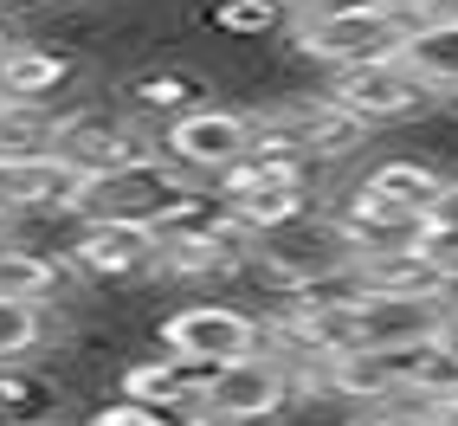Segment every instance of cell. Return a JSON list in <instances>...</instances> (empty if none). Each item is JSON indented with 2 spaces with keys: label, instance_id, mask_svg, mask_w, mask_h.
<instances>
[{
  "label": "cell",
  "instance_id": "1",
  "mask_svg": "<svg viewBox=\"0 0 458 426\" xmlns=\"http://www.w3.org/2000/svg\"><path fill=\"white\" fill-rule=\"evenodd\" d=\"M194 194V181L181 175L174 162H162V149L148 162H130V168H116V175H98V181H84L78 200H72V220L78 226H148L156 233L168 213Z\"/></svg>",
  "mask_w": 458,
  "mask_h": 426
},
{
  "label": "cell",
  "instance_id": "3",
  "mask_svg": "<svg viewBox=\"0 0 458 426\" xmlns=\"http://www.w3.org/2000/svg\"><path fill=\"white\" fill-rule=\"evenodd\" d=\"M252 130H259L265 149H291V156L317 162V168L343 162L369 142V130H361L349 110H335L323 90H310V98H278L271 110H252Z\"/></svg>",
  "mask_w": 458,
  "mask_h": 426
},
{
  "label": "cell",
  "instance_id": "31",
  "mask_svg": "<svg viewBox=\"0 0 458 426\" xmlns=\"http://www.w3.org/2000/svg\"><path fill=\"white\" fill-rule=\"evenodd\" d=\"M0 104H7V98H0Z\"/></svg>",
  "mask_w": 458,
  "mask_h": 426
},
{
  "label": "cell",
  "instance_id": "4",
  "mask_svg": "<svg viewBox=\"0 0 458 426\" xmlns=\"http://www.w3.org/2000/svg\"><path fill=\"white\" fill-rule=\"evenodd\" d=\"M252 142H259V130H252L246 110H233V104H200V110L174 116V124L162 130V162H174L188 181H200V175L220 181L226 168H239V162L252 156Z\"/></svg>",
  "mask_w": 458,
  "mask_h": 426
},
{
  "label": "cell",
  "instance_id": "19",
  "mask_svg": "<svg viewBox=\"0 0 458 426\" xmlns=\"http://www.w3.org/2000/svg\"><path fill=\"white\" fill-rule=\"evenodd\" d=\"M213 33H220V39L291 33V7H284V0H220V7H213Z\"/></svg>",
  "mask_w": 458,
  "mask_h": 426
},
{
  "label": "cell",
  "instance_id": "15",
  "mask_svg": "<svg viewBox=\"0 0 458 426\" xmlns=\"http://www.w3.org/2000/svg\"><path fill=\"white\" fill-rule=\"evenodd\" d=\"M401 65L433 90V98H458V26L420 20L413 39H407V52H401Z\"/></svg>",
  "mask_w": 458,
  "mask_h": 426
},
{
  "label": "cell",
  "instance_id": "12",
  "mask_svg": "<svg viewBox=\"0 0 458 426\" xmlns=\"http://www.w3.org/2000/svg\"><path fill=\"white\" fill-rule=\"evenodd\" d=\"M220 369H200V362H181V355H156V362H136L123 369V401H148V407H200L207 388Z\"/></svg>",
  "mask_w": 458,
  "mask_h": 426
},
{
  "label": "cell",
  "instance_id": "14",
  "mask_svg": "<svg viewBox=\"0 0 458 426\" xmlns=\"http://www.w3.org/2000/svg\"><path fill=\"white\" fill-rule=\"evenodd\" d=\"M72 78H78V65L65 52H46V46H13L7 58H0V98H7V104L46 110Z\"/></svg>",
  "mask_w": 458,
  "mask_h": 426
},
{
  "label": "cell",
  "instance_id": "28",
  "mask_svg": "<svg viewBox=\"0 0 458 426\" xmlns=\"http://www.w3.org/2000/svg\"><path fill=\"white\" fill-rule=\"evenodd\" d=\"M426 20H445V26H458V0H439V7L426 13Z\"/></svg>",
  "mask_w": 458,
  "mask_h": 426
},
{
  "label": "cell",
  "instance_id": "18",
  "mask_svg": "<svg viewBox=\"0 0 458 426\" xmlns=\"http://www.w3.org/2000/svg\"><path fill=\"white\" fill-rule=\"evenodd\" d=\"M58 156V116L33 104H0V162Z\"/></svg>",
  "mask_w": 458,
  "mask_h": 426
},
{
  "label": "cell",
  "instance_id": "16",
  "mask_svg": "<svg viewBox=\"0 0 458 426\" xmlns=\"http://www.w3.org/2000/svg\"><path fill=\"white\" fill-rule=\"evenodd\" d=\"M207 104V78H194V72H181V65H156V72H136L130 78V110L136 116H188V110H200Z\"/></svg>",
  "mask_w": 458,
  "mask_h": 426
},
{
  "label": "cell",
  "instance_id": "21",
  "mask_svg": "<svg viewBox=\"0 0 458 426\" xmlns=\"http://www.w3.org/2000/svg\"><path fill=\"white\" fill-rule=\"evenodd\" d=\"M46 407V388L26 375H0V426H33V413Z\"/></svg>",
  "mask_w": 458,
  "mask_h": 426
},
{
  "label": "cell",
  "instance_id": "27",
  "mask_svg": "<svg viewBox=\"0 0 458 426\" xmlns=\"http://www.w3.org/2000/svg\"><path fill=\"white\" fill-rule=\"evenodd\" d=\"M426 426H458V401H445V407H426Z\"/></svg>",
  "mask_w": 458,
  "mask_h": 426
},
{
  "label": "cell",
  "instance_id": "10",
  "mask_svg": "<svg viewBox=\"0 0 458 426\" xmlns=\"http://www.w3.org/2000/svg\"><path fill=\"white\" fill-rule=\"evenodd\" d=\"M72 265L90 271V278H110V285H130V278H148L162 265V239L148 226H78L72 239Z\"/></svg>",
  "mask_w": 458,
  "mask_h": 426
},
{
  "label": "cell",
  "instance_id": "6",
  "mask_svg": "<svg viewBox=\"0 0 458 426\" xmlns=\"http://www.w3.org/2000/svg\"><path fill=\"white\" fill-rule=\"evenodd\" d=\"M162 343L181 362H200V369H233V362L259 355L265 323L259 311H239V303H188L162 323Z\"/></svg>",
  "mask_w": 458,
  "mask_h": 426
},
{
  "label": "cell",
  "instance_id": "30",
  "mask_svg": "<svg viewBox=\"0 0 458 426\" xmlns=\"http://www.w3.org/2000/svg\"><path fill=\"white\" fill-rule=\"evenodd\" d=\"M46 7H58V0H46Z\"/></svg>",
  "mask_w": 458,
  "mask_h": 426
},
{
  "label": "cell",
  "instance_id": "25",
  "mask_svg": "<svg viewBox=\"0 0 458 426\" xmlns=\"http://www.w3.org/2000/svg\"><path fill=\"white\" fill-rule=\"evenodd\" d=\"M426 226H458V175L445 181V194H439V207H433V220Z\"/></svg>",
  "mask_w": 458,
  "mask_h": 426
},
{
  "label": "cell",
  "instance_id": "7",
  "mask_svg": "<svg viewBox=\"0 0 458 426\" xmlns=\"http://www.w3.org/2000/svg\"><path fill=\"white\" fill-rule=\"evenodd\" d=\"M291 401H297L291 369L259 349V355H246V362H233V369L213 375L200 407H207L213 426H271L278 413H291Z\"/></svg>",
  "mask_w": 458,
  "mask_h": 426
},
{
  "label": "cell",
  "instance_id": "23",
  "mask_svg": "<svg viewBox=\"0 0 458 426\" xmlns=\"http://www.w3.org/2000/svg\"><path fill=\"white\" fill-rule=\"evenodd\" d=\"M355 426H426V407H375L355 413Z\"/></svg>",
  "mask_w": 458,
  "mask_h": 426
},
{
  "label": "cell",
  "instance_id": "17",
  "mask_svg": "<svg viewBox=\"0 0 458 426\" xmlns=\"http://www.w3.org/2000/svg\"><path fill=\"white\" fill-rule=\"evenodd\" d=\"M65 291V265L52 252H33V246H13V239H0V297H20V303H46Z\"/></svg>",
  "mask_w": 458,
  "mask_h": 426
},
{
  "label": "cell",
  "instance_id": "5",
  "mask_svg": "<svg viewBox=\"0 0 458 426\" xmlns=\"http://www.w3.org/2000/svg\"><path fill=\"white\" fill-rule=\"evenodd\" d=\"M323 98L335 110H349L361 130H375V124H407V116H426L439 98L426 90L401 58H375V65H349V72H329L323 84Z\"/></svg>",
  "mask_w": 458,
  "mask_h": 426
},
{
  "label": "cell",
  "instance_id": "26",
  "mask_svg": "<svg viewBox=\"0 0 458 426\" xmlns=\"http://www.w3.org/2000/svg\"><path fill=\"white\" fill-rule=\"evenodd\" d=\"M375 7H387V13H407V20H426L439 7V0H375Z\"/></svg>",
  "mask_w": 458,
  "mask_h": 426
},
{
  "label": "cell",
  "instance_id": "8",
  "mask_svg": "<svg viewBox=\"0 0 458 426\" xmlns=\"http://www.w3.org/2000/svg\"><path fill=\"white\" fill-rule=\"evenodd\" d=\"M58 156H65L84 181H98V175H116L130 162H148L156 149H148V136L130 124V116L78 110V116H58Z\"/></svg>",
  "mask_w": 458,
  "mask_h": 426
},
{
  "label": "cell",
  "instance_id": "2",
  "mask_svg": "<svg viewBox=\"0 0 458 426\" xmlns=\"http://www.w3.org/2000/svg\"><path fill=\"white\" fill-rule=\"evenodd\" d=\"M413 26H420V20L387 13V7H375V0H361V7H349V13L291 20L284 46L303 52V58L323 65V72H349V65H375V58H401L407 39H413Z\"/></svg>",
  "mask_w": 458,
  "mask_h": 426
},
{
  "label": "cell",
  "instance_id": "22",
  "mask_svg": "<svg viewBox=\"0 0 458 426\" xmlns=\"http://www.w3.org/2000/svg\"><path fill=\"white\" fill-rule=\"evenodd\" d=\"M420 259L433 265V278L445 291H458V226H426L420 233Z\"/></svg>",
  "mask_w": 458,
  "mask_h": 426
},
{
  "label": "cell",
  "instance_id": "32",
  "mask_svg": "<svg viewBox=\"0 0 458 426\" xmlns=\"http://www.w3.org/2000/svg\"><path fill=\"white\" fill-rule=\"evenodd\" d=\"M0 226H7V220H0Z\"/></svg>",
  "mask_w": 458,
  "mask_h": 426
},
{
  "label": "cell",
  "instance_id": "13",
  "mask_svg": "<svg viewBox=\"0 0 458 426\" xmlns=\"http://www.w3.org/2000/svg\"><path fill=\"white\" fill-rule=\"evenodd\" d=\"M445 168H433V162H420V156H387V162H375L369 175L355 181L361 194H375V200H394V207H407V213H420V220H433V207H439V194H445Z\"/></svg>",
  "mask_w": 458,
  "mask_h": 426
},
{
  "label": "cell",
  "instance_id": "9",
  "mask_svg": "<svg viewBox=\"0 0 458 426\" xmlns=\"http://www.w3.org/2000/svg\"><path fill=\"white\" fill-rule=\"evenodd\" d=\"M452 297H401V291H369L355 303L361 349H401V343H433Z\"/></svg>",
  "mask_w": 458,
  "mask_h": 426
},
{
  "label": "cell",
  "instance_id": "24",
  "mask_svg": "<svg viewBox=\"0 0 458 426\" xmlns=\"http://www.w3.org/2000/svg\"><path fill=\"white\" fill-rule=\"evenodd\" d=\"M433 349L458 369V297H452V311H445V323H439V337H433Z\"/></svg>",
  "mask_w": 458,
  "mask_h": 426
},
{
  "label": "cell",
  "instance_id": "29",
  "mask_svg": "<svg viewBox=\"0 0 458 426\" xmlns=\"http://www.w3.org/2000/svg\"><path fill=\"white\" fill-rule=\"evenodd\" d=\"M7 52H13V26H7V20H0V58H7Z\"/></svg>",
  "mask_w": 458,
  "mask_h": 426
},
{
  "label": "cell",
  "instance_id": "11",
  "mask_svg": "<svg viewBox=\"0 0 458 426\" xmlns=\"http://www.w3.org/2000/svg\"><path fill=\"white\" fill-rule=\"evenodd\" d=\"M84 175L65 156H33V162H0V220L13 213H72Z\"/></svg>",
  "mask_w": 458,
  "mask_h": 426
},
{
  "label": "cell",
  "instance_id": "20",
  "mask_svg": "<svg viewBox=\"0 0 458 426\" xmlns=\"http://www.w3.org/2000/svg\"><path fill=\"white\" fill-rule=\"evenodd\" d=\"M39 343H46V311L39 303H20V297H0V369H13Z\"/></svg>",
  "mask_w": 458,
  "mask_h": 426
}]
</instances>
